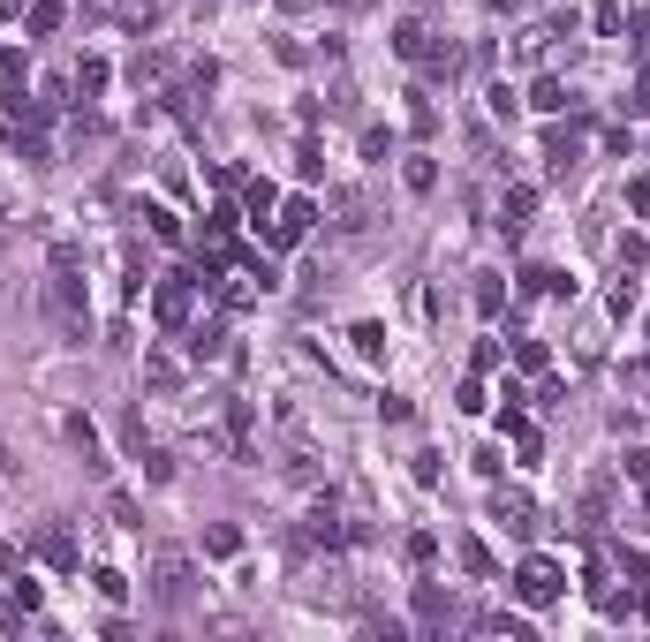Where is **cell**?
Here are the masks:
<instances>
[{
    "label": "cell",
    "instance_id": "cell-1",
    "mask_svg": "<svg viewBox=\"0 0 650 642\" xmlns=\"http://www.w3.org/2000/svg\"><path fill=\"white\" fill-rule=\"evenodd\" d=\"M46 310H53V325L69 340H91V303H84V280H76V265H53V280H46Z\"/></svg>",
    "mask_w": 650,
    "mask_h": 642
},
{
    "label": "cell",
    "instance_id": "cell-2",
    "mask_svg": "<svg viewBox=\"0 0 650 642\" xmlns=\"http://www.w3.org/2000/svg\"><path fill=\"white\" fill-rule=\"evenodd\" d=\"M560 590H567V575H560V567H552L545 552H530V559H522V567H514V597H522V605H530V612L560 605Z\"/></svg>",
    "mask_w": 650,
    "mask_h": 642
},
{
    "label": "cell",
    "instance_id": "cell-3",
    "mask_svg": "<svg viewBox=\"0 0 650 642\" xmlns=\"http://www.w3.org/2000/svg\"><path fill=\"white\" fill-rule=\"evenodd\" d=\"M189 590H197V567H189V552H159L152 559V597L159 605H189Z\"/></svg>",
    "mask_w": 650,
    "mask_h": 642
},
{
    "label": "cell",
    "instance_id": "cell-4",
    "mask_svg": "<svg viewBox=\"0 0 650 642\" xmlns=\"http://www.w3.org/2000/svg\"><path fill=\"white\" fill-rule=\"evenodd\" d=\"M189 303H197V272H167L152 288V318L159 325H189Z\"/></svg>",
    "mask_w": 650,
    "mask_h": 642
},
{
    "label": "cell",
    "instance_id": "cell-5",
    "mask_svg": "<svg viewBox=\"0 0 650 642\" xmlns=\"http://www.w3.org/2000/svg\"><path fill=\"white\" fill-rule=\"evenodd\" d=\"M310 220H318V204H310V197H288V204L273 212V250H295V242L310 235Z\"/></svg>",
    "mask_w": 650,
    "mask_h": 642
},
{
    "label": "cell",
    "instance_id": "cell-6",
    "mask_svg": "<svg viewBox=\"0 0 650 642\" xmlns=\"http://www.w3.org/2000/svg\"><path fill=\"white\" fill-rule=\"evenodd\" d=\"M38 559H46V567H61V575H76V567H84V544H76L61 522H46V529H38Z\"/></svg>",
    "mask_w": 650,
    "mask_h": 642
},
{
    "label": "cell",
    "instance_id": "cell-7",
    "mask_svg": "<svg viewBox=\"0 0 650 642\" xmlns=\"http://www.w3.org/2000/svg\"><path fill=\"white\" fill-rule=\"evenodd\" d=\"M492 522H499V529H514V537H530V529H537L530 491H492Z\"/></svg>",
    "mask_w": 650,
    "mask_h": 642
},
{
    "label": "cell",
    "instance_id": "cell-8",
    "mask_svg": "<svg viewBox=\"0 0 650 642\" xmlns=\"http://www.w3.org/2000/svg\"><path fill=\"white\" fill-rule=\"evenodd\" d=\"M189 363H220V355H227V325L220 318H205V325H189Z\"/></svg>",
    "mask_w": 650,
    "mask_h": 642
},
{
    "label": "cell",
    "instance_id": "cell-9",
    "mask_svg": "<svg viewBox=\"0 0 650 642\" xmlns=\"http://www.w3.org/2000/svg\"><path fill=\"white\" fill-rule=\"evenodd\" d=\"M530 212H537V189H530V182H514L507 197H499V227H507V235H522V227H530Z\"/></svg>",
    "mask_w": 650,
    "mask_h": 642
},
{
    "label": "cell",
    "instance_id": "cell-10",
    "mask_svg": "<svg viewBox=\"0 0 650 642\" xmlns=\"http://www.w3.org/2000/svg\"><path fill=\"white\" fill-rule=\"evenodd\" d=\"M522 295H545V303H560V295H575V280L552 265H522Z\"/></svg>",
    "mask_w": 650,
    "mask_h": 642
},
{
    "label": "cell",
    "instance_id": "cell-11",
    "mask_svg": "<svg viewBox=\"0 0 650 642\" xmlns=\"http://www.w3.org/2000/svg\"><path fill=\"white\" fill-rule=\"evenodd\" d=\"M363 220H371L363 189H333V227H341V235H363Z\"/></svg>",
    "mask_w": 650,
    "mask_h": 642
},
{
    "label": "cell",
    "instance_id": "cell-12",
    "mask_svg": "<svg viewBox=\"0 0 650 642\" xmlns=\"http://www.w3.org/2000/svg\"><path fill=\"white\" fill-rule=\"evenodd\" d=\"M144 386H152V393H182V363H174V355H144Z\"/></svg>",
    "mask_w": 650,
    "mask_h": 642
},
{
    "label": "cell",
    "instance_id": "cell-13",
    "mask_svg": "<svg viewBox=\"0 0 650 642\" xmlns=\"http://www.w3.org/2000/svg\"><path fill=\"white\" fill-rule=\"evenodd\" d=\"M575 159H582V136H575V129H552V136H545V167H552V174H567Z\"/></svg>",
    "mask_w": 650,
    "mask_h": 642
},
{
    "label": "cell",
    "instance_id": "cell-14",
    "mask_svg": "<svg viewBox=\"0 0 650 642\" xmlns=\"http://www.w3.org/2000/svg\"><path fill=\"white\" fill-rule=\"evenodd\" d=\"M61 431H69V446H76V454L91 461V469H106V454H99V431H91V416H69Z\"/></svg>",
    "mask_w": 650,
    "mask_h": 642
},
{
    "label": "cell",
    "instance_id": "cell-15",
    "mask_svg": "<svg viewBox=\"0 0 650 642\" xmlns=\"http://www.w3.org/2000/svg\"><path fill=\"white\" fill-rule=\"evenodd\" d=\"M507 310V280L499 272H477V318H499Z\"/></svg>",
    "mask_w": 650,
    "mask_h": 642
},
{
    "label": "cell",
    "instance_id": "cell-16",
    "mask_svg": "<svg viewBox=\"0 0 650 642\" xmlns=\"http://www.w3.org/2000/svg\"><path fill=\"white\" fill-rule=\"evenodd\" d=\"M348 340H356V355H363V363H386V325H378V318H363Z\"/></svg>",
    "mask_w": 650,
    "mask_h": 642
},
{
    "label": "cell",
    "instance_id": "cell-17",
    "mask_svg": "<svg viewBox=\"0 0 650 642\" xmlns=\"http://www.w3.org/2000/svg\"><path fill=\"white\" fill-rule=\"evenodd\" d=\"M530 106H537V114H567V84H560V76H537V84H530Z\"/></svg>",
    "mask_w": 650,
    "mask_h": 642
},
{
    "label": "cell",
    "instance_id": "cell-18",
    "mask_svg": "<svg viewBox=\"0 0 650 642\" xmlns=\"http://www.w3.org/2000/svg\"><path fill=\"white\" fill-rule=\"evenodd\" d=\"M401 182H409L416 197H431V189H439V167H431V152H409V167H401Z\"/></svg>",
    "mask_w": 650,
    "mask_h": 642
},
{
    "label": "cell",
    "instance_id": "cell-19",
    "mask_svg": "<svg viewBox=\"0 0 650 642\" xmlns=\"http://www.w3.org/2000/svg\"><path fill=\"white\" fill-rule=\"evenodd\" d=\"M242 204H250V220L265 227V220L280 212V189H273V182H250V189H242Z\"/></svg>",
    "mask_w": 650,
    "mask_h": 642
},
{
    "label": "cell",
    "instance_id": "cell-20",
    "mask_svg": "<svg viewBox=\"0 0 650 642\" xmlns=\"http://www.w3.org/2000/svg\"><path fill=\"white\" fill-rule=\"evenodd\" d=\"M106 76H114V68H106L99 53H91V61H76V91H84V99H99V91H106Z\"/></svg>",
    "mask_w": 650,
    "mask_h": 642
},
{
    "label": "cell",
    "instance_id": "cell-21",
    "mask_svg": "<svg viewBox=\"0 0 650 642\" xmlns=\"http://www.w3.org/2000/svg\"><path fill=\"white\" fill-rule=\"evenodd\" d=\"M454 68H462V53H454V46H424V76H431V84H446Z\"/></svg>",
    "mask_w": 650,
    "mask_h": 642
},
{
    "label": "cell",
    "instance_id": "cell-22",
    "mask_svg": "<svg viewBox=\"0 0 650 642\" xmlns=\"http://www.w3.org/2000/svg\"><path fill=\"white\" fill-rule=\"evenodd\" d=\"M144 227H152V242H182V220H174L167 204H144Z\"/></svg>",
    "mask_w": 650,
    "mask_h": 642
},
{
    "label": "cell",
    "instance_id": "cell-23",
    "mask_svg": "<svg viewBox=\"0 0 650 642\" xmlns=\"http://www.w3.org/2000/svg\"><path fill=\"white\" fill-rule=\"evenodd\" d=\"M424 46H431L424 23H401V31H394V53H401V61H424Z\"/></svg>",
    "mask_w": 650,
    "mask_h": 642
},
{
    "label": "cell",
    "instance_id": "cell-24",
    "mask_svg": "<svg viewBox=\"0 0 650 642\" xmlns=\"http://www.w3.org/2000/svg\"><path fill=\"white\" fill-rule=\"evenodd\" d=\"M23 23H31L38 38H46V31H61V0H31V8H23Z\"/></svg>",
    "mask_w": 650,
    "mask_h": 642
},
{
    "label": "cell",
    "instance_id": "cell-25",
    "mask_svg": "<svg viewBox=\"0 0 650 642\" xmlns=\"http://www.w3.org/2000/svg\"><path fill=\"white\" fill-rule=\"evenodd\" d=\"M144 484H174V454H159V446H144Z\"/></svg>",
    "mask_w": 650,
    "mask_h": 642
},
{
    "label": "cell",
    "instance_id": "cell-26",
    "mask_svg": "<svg viewBox=\"0 0 650 642\" xmlns=\"http://www.w3.org/2000/svg\"><path fill=\"white\" fill-rule=\"evenodd\" d=\"M205 552H212V559H235V552H242V529H227V522L205 529Z\"/></svg>",
    "mask_w": 650,
    "mask_h": 642
},
{
    "label": "cell",
    "instance_id": "cell-27",
    "mask_svg": "<svg viewBox=\"0 0 650 642\" xmlns=\"http://www.w3.org/2000/svg\"><path fill=\"white\" fill-rule=\"evenodd\" d=\"M416 620H424V627H446V597L431 590V582H424V590H416Z\"/></svg>",
    "mask_w": 650,
    "mask_h": 642
},
{
    "label": "cell",
    "instance_id": "cell-28",
    "mask_svg": "<svg viewBox=\"0 0 650 642\" xmlns=\"http://www.w3.org/2000/svg\"><path fill=\"white\" fill-rule=\"evenodd\" d=\"M590 23H598V38H620V31H628V8H620V0H605Z\"/></svg>",
    "mask_w": 650,
    "mask_h": 642
},
{
    "label": "cell",
    "instance_id": "cell-29",
    "mask_svg": "<svg viewBox=\"0 0 650 642\" xmlns=\"http://www.w3.org/2000/svg\"><path fill=\"white\" fill-rule=\"evenodd\" d=\"M514 363H522V371H545L552 355H545V340H514Z\"/></svg>",
    "mask_w": 650,
    "mask_h": 642
},
{
    "label": "cell",
    "instance_id": "cell-30",
    "mask_svg": "<svg viewBox=\"0 0 650 642\" xmlns=\"http://www.w3.org/2000/svg\"><path fill=\"white\" fill-rule=\"evenodd\" d=\"M295 174H303V182H318V174H325V159H318V144H295Z\"/></svg>",
    "mask_w": 650,
    "mask_h": 642
},
{
    "label": "cell",
    "instance_id": "cell-31",
    "mask_svg": "<svg viewBox=\"0 0 650 642\" xmlns=\"http://www.w3.org/2000/svg\"><path fill=\"white\" fill-rule=\"evenodd\" d=\"M91 582H99V597H114V605H121V597H129V575H114V567H99V575H91Z\"/></svg>",
    "mask_w": 650,
    "mask_h": 642
},
{
    "label": "cell",
    "instance_id": "cell-32",
    "mask_svg": "<svg viewBox=\"0 0 650 642\" xmlns=\"http://www.w3.org/2000/svg\"><path fill=\"white\" fill-rule=\"evenodd\" d=\"M106 507H114V522H121V529H144V522H137V499H129V491H114Z\"/></svg>",
    "mask_w": 650,
    "mask_h": 642
},
{
    "label": "cell",
    "instance_id": "cell-33",
    "mask_svg": "<svg viewBox=\"0 0 650 642\" xmlns=\"http://www.w3.org/2000/svg\"><path fill=\"white\" fill-rule=\"evenodd\" d=\"M484 106H492V114H499V121H514V106H522V99H514V91H507V84H492V99H484Z\"/></svg>",
    "mask_w": 650,
    "mask_h": 642
},
{
    "label": "cell",
    "instance_id": "cell-34",
    "mask_svg": "<svg viewBox=\"0 0 650 642\" xmlns=\"http://www.w3.org/2000/svg\"><path fill=\"white\" fill-rule=\"evenodd\" d=\"M628 212H635V220H650V182H628Z\"/></svg>",
    "mask_w": 650,
    "mask_h": 642
},
{
    "label": "cell",
    "instance_id": "cell-35",
    "mask_svg": "<svg viewBox=\"0 0 650 642\" xmlns=\"http://www.w3.org/2000/svg\"><path fill=\"white\" fill-rule=\"evenodd\" d=\"M628 106H635V114L650 121V84H635V91H628Z\"/></svg>",
    "mask_w": 650,
    "mask_h": 642
},
{
    "label": "cell",
    "instance_id": "cell-36",
    "mask_svg": "<svg viewBox=\"0 0 650 642\" xmlns=\"http://www.w3.org/2000/svg\"><path fill=\"white\" fill-rule=\"evenodd\" d=\"M23 8H31V0H0V16H23Z\"/></svg>",
    "mask_w": 650,
    "mask_h": 642
}]
</instances>
